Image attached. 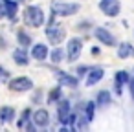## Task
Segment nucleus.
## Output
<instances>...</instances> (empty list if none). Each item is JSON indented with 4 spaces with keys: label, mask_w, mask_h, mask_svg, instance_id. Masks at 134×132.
<instances>
[{
    "label": "nucleus",
    "mask_w": 134,
    "mask_h": 132,
    "mask_svg": "<svg viewBox=\"0 0 134 132\" xmlns=\"http://www.w3.org/2000/svg\"><path fill=\"white\" fill-rule=\"evenodd\" d=\"M24 22L31 28H41L44 24V11L39 6H30L24 11Z\"/></svg>",
    "instance_id": "f257e3e1"
},
{
    "label": "nucleus",
    "mask_w": 134,
    "mask_h": 132,
    "mask_svg": "<svg viewBox=\"0 0 134 132\" xmlns=\"http://www.w3.org/2000/svg\"><path fill=\"white\" fill-rule=\"evenodd\" d=\"M79 4H72V2H63V0H53L52 2V11L57 17H70L75 15L79 11Z\"/></svg>",
    "instance_id": "f03ea898"
},
{
    "label": "nucleus",
    "mask_w": 134,
    "mask_h": 132,
    "mask_svg": "<svg viewBox=\"0 0 134 132\" xmlns=\"http://www.w3.org/2000/svg\"><path fill=\"white\" fill-rule=\"evenodd\" d=\"M64 35H66V30L61 26V24H57V22H50L48 24V28H46V37H48V41L52 42V44H61L63 41H64Z\"/></svg>",
    "instance_id": "7ed1b4c3"
},
{
    "label": "nucleus",
    "mask_w": 134,
    "mask_h": 132,
    "mask_svg": "<svg viewBox=\"0 0 134 132\" xmlns=\"http://www.w3.org/2000/svg\"><path fill=\"white\" fill-rule=\"evenodd\" d=\"M81 51H83V41L77 39V37L70 39L68 41V46H66V57H68V61L70 62L77 61L79 55H81Z\"/></svg>",
    "instance_id": "20e7f679"
},
{
    "label": "nucleus",
    "mask_w": 134,
    "mask_h": 132,
    "mask_svg": "<svg viewBox=\"0 0 134 132\" xmlns=\"http://www.w3.org/2000/svg\"><path fill=\"white\" fill-rule=\"evenodd\" d=\"M99 9L107 17H118L121 11V4L119 0H99Z\"/></svg>",
    "instance_id": "39448f33"
},
{
    "label": "nucleus",
    "mask_w": 134,
    "mask_h": 132,
    "mask_svg": "<svg viewBox=\"0 0 134 132\" xmlns=\"http://www.w3.org/2000/svg\"><path fill=\"white\" fill-rule=\"evenodd\" d=\"M94 37H96L101 44H105V46H118V44H116V37H114L108 30H105V28H96V30H94Z\"/></svg>",
    "instance_id": "423d86ee"
},
{
    "label": "nucleus",
    "mask_w": 134,
    "mask_h": 132,
    "mask_svg": "<svg viewBox=\"0 0 134 132\" xmlns=\"http://www.w3.org/2000/svg\"><path fill=\"white\" fill-rule=\"evenodd\" d=\"M9 88L13 92H28V90L33 88V83L28 77H15V79L9 81Z\"/></svg>",
    "instance_id": "0eeeda50"
},
{
    "label": "nucleus",
    "mask_w": 134,
    "mask_h": 132,
    "mask_svg": "<svg viewBox=\"0 0 134 132\" xmlns=\"http://www.w3.org/2000/svg\"><path fill=\"white\" fill-rule=\"evenodd\" d=\"M103 75H105V72H103V68L101 66H94V68H88V73H86V81H85V84L90 88V86H94V84H97L101 79H103Z\"/></svg>",
    "instance_id": "6e6552de"
},
{
    "label": "nucleus",
    "mask_w": 134,
    "mask_h": 132,
    "mask_svg": "<svg viewBox=\"0 0 134 132\" xmlns=\"http://www.w3.org/2000/svg\"><path fill=\"white\" fill-rule=\"evenodd\" d=\"M57 116H59V121H61V123H64V125L68 123V119H70V116H72V106H70V103H68L66 99L59 101Z\"/></svg>",
    "instance_id": "1a4fd4ad"
},
{
    "label": "nucleus",
    "mask_w": 134,
    "mask_h": 132,
    "mask_svg": "<svg viewBox=\"0 0 134 132\" xmlns=\"http://www.w3.org/2000/svg\"><path fill=\"white\" fill-rule=\"evenodd\" d=\"M57 81H59L61 86H66V88H75L77 83H79L77 77H74V75H70L66 72H57Z\"/></svg>",
    "instance_id": "9d476101"
},
{
    "label": "nucleus",
    "mask_w": 134,
    "mask_h": 132,
    "mask_svg": "<svg viewBox=\"0 0 134 132\" xmlns=\"http://www.w3.org/2000/svg\"><path fill=\"white\" fill-rule=\"evenodd\" d=\"M33 123L37 125V127H48V123H50V114H48V110H44V108H39L35 114H33Z\"/></svg>",
    "instance_id": "9b49d317"
},
{
    "label": "nucleus",
    "mask_w": 134,
    "mask_h": 132,
    "mask_svg": "<svg viewBox=\"0 0 134 132\" xmlns=\"http://www.w3.org/2000/svg\"><path fill=\"white\" fill-rule=\"evenodd\" d=\"M31 57L33 59H37V61H44L46 57H48V46L46 44H33V48H31Z\"/></svg>",
    "instance_id": "f8f14e48"
},
{
    "label": "nucleus",
    "mask_w": 134,
    "mask_h": 132,
    "mask_svg": "<svg viewBox=\"0 0 134 132\" xmlns=\"http://www.w3.org/2000/svg\"><path fill=\"white\" fill-rule=\"evenodd\" d=\"M129 81H130V75H129V72H125V70H119V72H116V94H121V88H123V84H129Z\"/></svg>",
    "instance_id": "ddd939ff"
},
{
    "label": "nucleus",
    "mask_w": 134,
    "mask_h": 132,
    "mask_svg": "<svg viewBox=\"0 0 134 132\" xmlns=\"http://www.w3.org/2000/svg\"><path fill=\"white\" fill-rule=\"evenodd\" d=\"M118 57L119 59H129V57H134V48L130 42H121L118 44Z\"/></svg>",
    "instance_id": "4468645a"
},
{
    "label": "nucleus",
    "mask_w": 134,
    "mask_h": 132,
    "mask_svg": "<svg viewBox=\"0 0 134 132\" xmlns=\"http://www.w3.org/2000/svg\"><path fill=\"white\" fill-rule=\"evenodd\" d=\"M13 59H15V62H17L19 66H26V64L30 62V59H28V53L24 51V48H19V50H15V51H13Z\"/></svg>",
    "instance_id": "2eb2a0df"
},
{
    "label": "nucleus",
    "mask_w": 134,
    "mask_h": 132,
    "mask_svg": "<svg viewBox=\"0 0 134 132\" xmlns=\"http://www.w3.org/2000/svg\"><path fill=\"white\" fill-rule=\"evenodd\" d=\"M13 117H15V110L11 106H0V121L9 123L13 121Z\"/></svg>",
    "instance_id": "dca6fc26"
},
{
    "label": "nucleus",
    "mask_w": 134,
    "mask_h": 132,
    "mask_svg": "<svg viewBox=\"0 0 134 132\" xmlns=\"http://www.w3.org/2000/svg\"><path fill=\"white\" fill-rule=\"evenodd\" d=\"M96 103H97L99 106H103V108L108 106V105L112 103V95H110V92H108V90H101V92L97 94V101H96Z\"/></svg>",
    "instance_id": "f3484780"
},
{
    "label": "nucleus",
    "mask_w": 134,
    "mask_h": 132,
    "mask_svg": "<svg viewBox=\"0 0 134 132\" xmlns=\"http://www.w3.org/2000/svg\"><path fill=\"white\" fill-rule=\"evenodd\" d=\"M4 8H6V15H8L9 19H15L17 9H19L17 2H13V0H4Z\"/></svg>",
    "instance_id": "a211bd4d"
},
{
    "label": "nucleus",
    "mask_w": 134,
    "mask_h": 132,
    "mask_svg": "<svg viewBox=\"0 0 134 132\" xmlns=\"http://www.w3.org/2000/svg\"><path fill=\"white\" fill-rule=\"evenodd\" d=\"M64 50L63 48H55V50H52V53H50V59H52V62H55V64H59V62H63L64 61Z\"/></svg>",
    "instance_id": "6ab92c4d"
},
{
    "label": "nucleus",
    "mask_w": 134,
    "mask_h": 132,
    "mask_svg": "<svg viewBox=\"0 0 134 132\" xmlns=\"http://www.w3.org/2000/svg\"><path fill=\"white\" fill-rule=\"evenodd\" d=\"M94 116H96V103L90 101V103H86V106H85V119L90 123V121L94 119Z\"/></svg>",
    "instance_id": "aec40b11"
},
{
    "label": "nucleus",
    "mask_w": 134,
    "mask_h": 132,
    "mask_svg": "<svg viewBox=\"0 0 134 132\" xmlns=\"http://www.w3.org/2000/svg\"><path fill=\"white\" fill-rule=\"evenodd\" d=\"M17 39H19V44H20L22 48H26V46H30V44H31V39H30V35H28L26 31H19Z\"/></svg>",
    "instance_id": "412c9836"
},
{
    "label": "nucleus",
    "mask_w": 134,
    "mask_h": 132,
    "mask_svg": "<svg viewBox=\"0 0 134 132\" xmlns=\"http://www.w3.org/2000/svg\"><path fill=\"white\" fill-rule=\"evenodd\" d=\"M30 116H31V112H30V108H26V110H24V114H22V119L19 121V127H20V128H24V127H26V121H30Z\"/></svg>",
    "instance_id": "4be33fe9"
},
{
    "label": "nucleus",
    "mask_w": 134,
    "mask_h": 132,
    "mask_svg": "<svg viewBox=\"0 0 134 132\" xmlns=\"http://www.w3.org/2000/svg\"><path fill=\"white\" fill-rule=\"evenodd\" d=\"M59 97H61V88H55V90L50 94L48 101H50V103H53V101H55V99H59Z\"/></svg>",
    "instance_id": "5701e85b"
},
{
    "label": "nucleus",
    "mask_w": 134,
    "mask_h": 132,
    "mask_svg": "<svg viewBox=\"0 0 134 132\" xmlns=\"http://www.w3.org/2000/svg\"><path fill=\"white\" fill-rule=\"evenodd\" d=\"M129 90H130V97H132V101H134V79L129 81Z\"/></svg>",
    "instance_id": "b1692460"
},
{
    "label": "nucleus",
    "mask_w": 134,
    "mask_h": 132,
    "mask_svg": "<svg viewBox=\"0 0 134 132\" xmlns=\"http://www.w3.org/2000/svg\"><path fill=\"white\" fill-rule=\"evenodd\" d=\"M6 17V8H4V2H0V19Z\"/></svg>",
    "instance_id": "393cba45"
},
{
    "label": "nucleus",
    "mask_w": 134,
    "mask_h": 132,
    "mask_svg": "<svg viewBox=\"0 0 134 132\" xmlns=\"http://www.w3.org/2000/svg\"><path fill=\"white\" fill-rule=\"evenodd\" d=\"M85 72H88V66H81V68H77V73H79V75H85Z\"/></svg>",
    "instance_id": "a878e982"
},
{
    "label": "nucleus",
    "mask_w": 134,
    "mask_h": 132,
    "mask_svg": "<svg viewBox=\"0 0 134 132\" xmlns=\"http://www.w3.org/2000/svg\"><path fill=\"white\" fill-rule=\"evenodd\" d=\"M8 77V72L4 70V68H0V81H2V79H6Z\"/></svg>",
    "instance_id": "bb28decb"
}]
</instances>
